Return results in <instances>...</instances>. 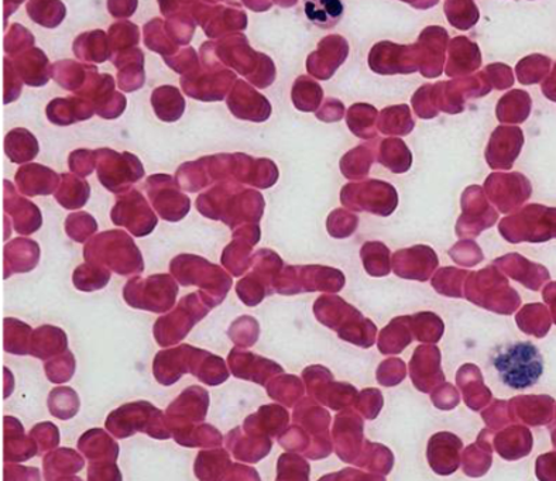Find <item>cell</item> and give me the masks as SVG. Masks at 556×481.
Segmentation results:
<instances>
[{"instance_id":"obj_1","label":"cell","mask_w":556,"mask_h":481,"mask_svg":"<svg viewBox=\"0 0 556 481\" xmlns=\"http://www.w3.org/2000/svg\"><path fill=\"white\" fill-rule=\"evenodd\" d=\"M85 261L99 264L121 276L141 275L143 257L130 236L122 230L98 235L84 249Z\"/></svg>"},{"instance_id":"obj_2","label":"cell","mask_w":556,"mask_h":481,"mask_svg":"<svg viewBox=\"0 0 556 481\" xmlns=\"http://www.w3.org/2000/svg\"><path fill=\"white\" fill-rule=\"evenodd\" d=\"M169 270L181 286L200 287V295L210 308L223 304L226 294L232 287V278L205 258L181 254L169 264Z\"/></svg>"},{"instance_id":"obj_3","label":"cell","mask_w":556,"mask_h":481,"mask_svg":"<svg viewBox=\"0 0 556 481\" xmlns=\"http://www.w3.org/2000/svg\"><path fill=\"white\" fill-rule=\"evenodd\" d=\"M493 365L503 383L513 390L530 389L544 375L543 355L530 342L513 344L494 357Z\"/></svg>"},{"instance_id":"obj_4","label":"cell","mask_w":556,"mask_h":481,"mask_svg":"<svg viewBox=\"0 0 556 481\" xmlns=\"http://www.w3.org/2000/svg\"><path fill=\"white\" fill-rule=\"evenodd\" d=\"M106 428L117 440L129 438L136 432L148 433L155 440H168L173 436L166 415L148 401H138L115 409L106 419Z\"/></svg>"},{"instance_id":"obj_5","label":"cell","mask_w":556,"mask_h":481,"mask_svg":"<svg viewBox=\"0 0 556 481\" xmlns=\"http://www.w3.org/2000/svg\"><path fill=\"white\" fill-rule=\"evenodd\" d=\"M178 286L168 275H155L149 278L134 277L125 286L126 303L134 308L150 313H168L176 304Z\"/></svg>"},{"instance_id":"obj_6","label":"cell","mask_w":556,"mask_h":481,"mask_svg":"<svg viewBox=\"0 0 556 481\" xmlns=\"http://www.w3.org/2000/svg\"><path fill=\"white\" fill-rule=\"evenodd\" d=\"M200 292L184 296L177 308L155 322L154 338L162 346H174L190 333L197 322L210 313Z\"/></svg>"},{"instance_id":"obj_7","label":"cell","mask_w":556,"mask_h":481,"mask_svg":"<svg viewBox=\"0 0 556 481\" xmlns=\"http://www.w3.org/2000/svg\"><path fill=\"white\" fill-rule=\"evenodd\" d=\"M208 407V391L198 385L188 387L167 408L166 421L172 435L174 432L184 431L204 421Z\"/></svg>"},{"instance_id":"obj_8","label":"cell","mask_w":556,"mask_h":481,"mask_svg":"<svg viewBox=\"0 0 556 481\" xmlns=\"http://www.w3.org/2000/svg\"><path fill=\"white\" fill-rule=\"evenodd\" d=\"M113 224L125 226L130 233L143 238L153 232L157 218L140 195L134 201L119 202L112 211Z\"/></svg>"},{"instance_id":"obj_9","label":"cell","mask_w":556,"mask_h":481,"mask_svg":"<svg viewBox=\"0 0 556 481\" xmlns=\"http://www.w3.org/2000/svg\"><path fill=\"white\" fill-rule=\"evenodd\" d=\"M261 239V229L257 225H243L239 230H235L233 242L224 250L223 264L232 276L240 277L251 266L252 248Z\"/></svg>"},{"instance_id":"obj_10","label":"cell","mask_w":556,"mask_h":481,"mask_svg":"<svg viewBox=\"0 0 556 481\" xmlns=\"http://www.w3.org/2000/svg\"><path fill=\"white\" fill-rule=\"evenodd\" d=\"M195 349L190 344H181L167 351L159 352L154 358L153 371L160 384L177 383L184 375L190 372L192 353Z\"/></svg>"},{"instance_id":"obj_11","label":"cell","mask_w":556,"mask_h":481,"mask_svg":"<svg viewBox=\"0 0 556 481\" xmlns=\"http://www.w3.org/2000/svg\"><path fill=\"white\" fill-rule=\"evenodd\" d=\"M229 369L238 379L254 381L257 384H266L267 377L273 372H281V367L270 360H266L253 353L243 352L242 347H235L229 355Z\"/></svg>"},{"instance_id":"obj_12","label":"cell","mask_w":556,"mask_h":481,"mask_svg":"<svg viewBox=\"0 0 556 481\" xmlns=\"http://www.w3.org/2000/svg\"><path fill=\"white\" fill-rule=\"evenodd\" d=\"M226 445L238 460L256 464L270 452L271 443L263 433L237 428L226 438Z\"/></svg>"},{"instance_id":"obj_13","label":"cell","mask_w":556,"mask_h":481,"mask_svg":"<svg viewBox=\"0 0 556 481\" xmlns=\"http://www.w3.org/2000/svg\"><path fill=\"white\" fill-rule=\"evenodd\" d=\"M39 455V446L33 438L25 435L21 421L16 418H4V461H25Z\"/></svg>"},{"instance_id":"obj_14","label":"cell","mask_w":556,"mask_h":481,"mask_svg":"<svg viewBox=\"0 0 556 481\" xmlns=\"http://www.w3.org/2000/svg\"><path fill=\"white\" fill-rule=\"evenodd\" d=\"M40 258L39 244L28 239H14L4 246V278L13 273H28L37 266Z\"/></svg>"},{"instance_id":"obj_15","label":"cell","mask_w":556,"mask_h":481,"mask_svg":"<svg viewBox=\"0 0 556 481\" xmlns=\"http://www.w3.org/2000/svg\"><path fill=\"white\" fill-rule=\"evenodd\" d=\"M78 450L91 464H116L119 455V446L102 429H91L84 433L78 442Z\"/></svg>"},{"instance_id":"obj_16","label":"cell","mask_w":556,"mask_h":481,"mask_svg":"<svg viewBox=\"0 0 556 481\" xmlns=\"http://www.w3.org/2000/svg\"><path fill=\"white\" fill-rule=\"evenodd\" d=\"M190 372L202 383L208 385L223 384L229 377L224 358L211 355L210 352L201 351V349H195L192 353Z\"/></svg>"},{"instance_id":"obj_17","label":"cell","mask_w":556,"mask_h":481,"mask_svg":"<svg viewBox=\"0 0 556 481\" xmlns=\"http://www.w3.org/2000/svg\"><path fill=\"white\" fill-rule=\"evenodd\" d=\"M303 11L311 25L328 30L342 21L345 3L343 0H304Z\"/></svg>"},{"instance_id":"obj_18","label":"cell","mask_w":556,"mask_h":481,"mask_svg":"<svg viewBox=\"0 0 556 481\" xmlns=\"http://www.w3.org/2000/svg\"><path fill=\"white\" fill-rule=\"evenodd\" d=\"M194 469L200 480H224L230 478L233 465L228 452L214 447L198 455Z\"/></svg>"},{"instance_id":"obj_19","label":"cell","mask_w":556,"mask_h":481,"mask_svg":"<svg viewBox=\"0 0 556 481\" xmlns=\"http://www.w3.org/2000/svg\"><path fill=\"white\" fill-rule=\"evenodd\" d=\"M67 351V334L55 327H41L33 332L30 355L50 360Z\"/></svg>"},{"instance_id":"obj_20","label":"cell","mask_w":556,"mask_h":481,"mask_svg":"<svg viewBox=\"0 0 556 481\" xmlns=\"http://www.w3.org/2000/svg\"><path fill=\"white\" fill-rule=\"evenodd\" d=\"M84 468V457L71 450L51 452L45 457L47 480L75 479L74 474Z\"/></svg>"},{"instance_id":"obj_21","label":"cell","mask_w":556,"mask_h":481,"mask_svg":"<svg viewBox=\"0 0 556 481\" xmlns=\"http://www.w3.org/2000/svg\"><path fill=\"white\" fill-rule=\"evenodd\" d=\"M33 329L18 319L7 318L3 324L4 351L13 355H30Z\"/></svg>"},{"instance_id":"obj_22","label":"cell","mask_w":556,"mask_h":481,"mask_svg":"<svg viewBox=\"0 0 556 481\" xmlns=\"http://www.w3.org/2000/svg\"><path fill=\"white\" fill-rule=\"evenodd\" d=\"M174 440L180 445L187 447H206V450H214L223 445V433L216 431L215 428L208 423L202 426H194L173 433Z\"/></svg>"},{"instance_id":"obj_23","label":"cell","mask_w":556,"mask_h":481,"mask_svg":"<svg viewBox=\"0 0 556 481\" xmlns=\"http://www.w3.org/2000/svg\"><path fill=\"white\" fill-rule=\"evenodd\" d=\"M111 280V273L106 267L99 264L88 263L81 264L74 271V286L79 291L91 292L103 289Z\"/></svg>"},{"instance_id":"obj_24","label":"cell","mask_w":556,"mask_h":481,"mask_svg":"<svg viewBox=\"0 0 556 481\" xmlns=\"http://www.w3.org/2000/svg\"><path fill=\"white\" fill-rule=\"evenodd\" d=\"M50 413L59 419L74 418L79 412V397L70 387H60L51 391L49 397Z\"/></svg>"},{"instance_id":"obj_25","label":"cell","mask_w":556,"mask_h":481,"mask_svg":"<svg viewBox=\"0 0 556 481\" xmlns=\"http://www.w3.org/2000/svg\"><path fill=\"white\" fill-rule=\"evenodd\" d=\"M65 230L71 239L75 242L84 243L87 242L93 233H97L98 224L91 215L78 212V214L70 215L67 221H65Z\"/></svg>"},{"instance_id":"obj_26","label":"cell","mask_w":556,"mask_h":481,"mask_svg":"<svg viewBox=\"0 0 556 481\" xmlns=\"http://www.w3.org/2000/svg\"><path fill=\"white\" fill-rule=\"evenodd\" d=\"M75 372V358L73 353L65 351L61 355L50 358L46 365V375L51 383L61 384L68 381Z\"/></svg>"},{"instance_id":"obj_27","label":"cell","mask_w":556,"mask_h":481,"mask_svg":"<svg viewBox=\"0 0 556 481\" xmlns=\"http://www.w3.org/2000/svg\"><path fill=\"white\" fill-rule=\"evenodd\" d=\"M229 337L239 347L252 346L258 338L257 320L251 317H242L235 320L229 329Z\"/></svg>"},{"instance_id":"obj_28","label":"cell","mask_w":556,"mask_h":481,"mask_svg":"<svg viewBox=\"0 0 556 481\" xmlns=\"http://www.w3.org/2000/svg\"><path fill=\"white\" fill-rule=\"evenodd\" d=\"M266 284L256 276L249 275L239 281L237 292L239 299L243 301V304L249 306H256L262 303V300L266 296Z\"/></svg>"},{"instance_id":"obj_29","label":"cell","mask_w":556,"mask_h":481,"mask_svg":"<svg viewBox=\"0 0 556 481\" xmlns=\"http://www.w3.org/2000/svg\"><path fill=\"white\" fill-rule=\"evenodd\" d=\"M30 436L39 446V454H45L51 450H55L60 443L59 429L51 422H42L31 429Z\"/></svg>"},{"instance_id":"obj_30","label":"cell","mask_w":556,"mask_h":481,"mask_svg":"<svg viewBox=\"0 0 556 481\" xmlns=\"http://www.w3.org/2000/svg\"><path fill=\"white\" fill-rule=\"evenodd\" d=\"M89 480H121L122 476L116 464H91L89 465Z\"/></svg>"},{"instance_id":"obj_31","label":"cell","mask_w":556,"mask_h":481,"mask_svg":"<svg viewBox=\"0 0 556 481\" xmlns=\"http://www.w3.org/2000/svg\"><path fill=\"white\" fill-rule=\"evenodd\" d=\"M4 473H13L12 476H7L4 480H17V479H35L39 480L40 474L39 471L33 468H21V466H13V468H4Z\"/></svg>"}]
</instances>
